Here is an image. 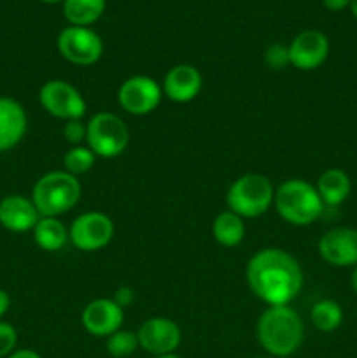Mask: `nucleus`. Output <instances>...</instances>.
Listing matches in <instances>:
<instances>
[{"instance_id":"f257e3e1","label":"nucleus","mask_w":357,"mask_h":358,"mask_svg":"<svg viewBox=\"0 0 357 358\" xmlns=\"http://www.w3.org/2000/svg\"><path fill=\"white\" fill-rule=\"evenodd\" d=\"M248 289L268 306H286L298 296L304 283V273L298 259L284 248H262L255 252L245 268Z\"/></svg>"},{"instance_id":"f03ea898","label":"nucleus","mask_w":357,"mask_h":358,"mask_svg":"<svg viewBox=\"0 0 357 358\" xmlns=\"http://www.w3.org/2000/svg\"><path fill=\"white\" fill-rule=\"evenodd\" d=\"M259 346L273 358L294 355L304 341V325L300 313L289 304L268 306L255 325Z\"/></svg>"},{"instance_id":"7ed1b4c3","label":"nucleus","mask_w":357,"mask_h":358,"mask_svg":"<svg viewBox=\"0 0 357 358\" xmlns=\"http://www.w3.org/2000/svg\"><path fill=\"white\" fill-rule=\"evenodd\" d=\"M280 219L290 226H310L324 212V203L315 185L301 178H289L275 189L273 199Z\"/></svg>"},{"instance_id":"20e7f679","label":"nucleus","mask_w":357,"mask_h":358,"mask_svg":"<svg viewBox=\"0 0 357 358\" xmlns=\"http://www.w3.org/2000/svg\"><path fill=\"white\" fill-rule=\"evenodd\" d=\"M83 185L79 178L65 170L49 171L35 182L31 201L41 217H59L79 203Z\"/></svg>"},{"instance_id":"39448f33","label":"nucleus","mask_w":357,"mask_h":358,"mask_svg":"<svg viewBox=\"0 0 357 358\" xmlns=\"http://www.w3.org/2000/svg\"><path fill=\"white\" fill-rule=\"evenodd\" d=\"M275 187L266 175L245 173L226 192L227 210L241 219H258L273 206Z\"/></svg>"},{"instance_id":"423d86ee","label":"nucleus","mask_w":357,"mask_h":358,"mask_svg":"<svg viewBox=\"0 0 357 358\" xmlns=\"http://www.w3.org/2000/svg\"><path fill=\"white\" fill-rule=\"evenodd\" d=\"M128 142V126L118 114L98 112L86 122V145L97 157L114 159L125 152Z\"/></svg>"},{"instance_id":"0eeeda50","label":"nucleus","mask_w":357,"mask_h":358,"mask_svg":"<svg viewBox=\"0 0 357 358\" xmlns=\"http://www.w3.org/2000/svg\"><path fill=\"white\" fill-rule=\"evenodd\" d=\"M38 101L49 115L62 121H74L86 115L88 105L80 91L63 79H51L42 84Z\"/></svg>"},{"instance_id":"6e6552de","label":"nucleus","mask_w":357,"mask_h":358,"mask_svg":"<svg viewBox=\"0 0 357 358\" xmlns=\"http://www.w3.org/2000/svg\"><path fill=\"white\" fill-rule=\"evenodd\" d=\"M114 222L104 212H86L72 220L69 240L80 252H97L107 247L114 238Z\"/></svg>"},{"instance_id":"1a4fd4ad","label":"nucleus","mask_w":357,"mask_h":358,"mask_svg":"<svg viewBox=\"0 0 357 358\" xmlns=\"http://www.w3.org/2000/svg\"><path fill=\"white\" fill-rule=\"evenodd\" d=\"M163 98V87L156 79L133 76L122 80L118 90V103L128 114L142 117L156 110Z\"/></svg>"},{"instance_id":"9d476101","label":"nucleus","mask_w":357,"mask_h":358,"mask_svg":"<svg viewBox=\"0 0 357 358\" xmlns=\"http://www.w3.org/2000/svg\"><path fill=\"white\" fill-rule=\"evenodd\" d=\"M58 51L74 65L90 66L104 55V42L91 28L66 27L58 35Z\"/></svg>"},{"instance_id":"9b49d317","label":"nucleus","mask_w":357,"mask_h":358,"mask_svg":"<svg viewBox=\"0 0 357 358\" xmlns=\"http://www.w3.org/2000/svg\"><path fill=\"white\" fill-rule=\"evenodd\" d=\"M139 346L154 357L172 355L181 346L182 332L174 320L164 317H153L140 325Z\"/></svg>"},{"instance_id":"f8f14e48","label":"nucleus","mask_w":357,"mask_h":358,"mask_svg":"<svg viewBox=\"0 0 357 358\" xmlns=\"http://www.w3.org/2000/svg\"><path fill=\"white\" fill-rule=\"evenodd\" d=\"M318 255L335 268L357 266V229L332 227L318 240Z\"/></svg>"},{"instance_id":"ddd939ff","label":"nucleus","mask_w":357,"mask_h":358,"mask_svg":"<svg viewBox=\"0 0 357 358\" xmlns=\"http://www.w3.org/2000/svg\"><path fill=\"white\" fill-rule=\"evenodd\" d=\"M329 41L322 31L304 30L298 34L289 44L290 65L303 72L318 69L328 59Z\"/></svg>"},{"instance_id":"4468645a","label":"nucleus","mask_w":357,"mask_h":358,"mask_svg":"<svg viewBox=\"0 0 357 358\" xmlns=\"http://www.w3.org/2000/svg\"><path fill=\"white\" fill-rule=\"evenodd\" d=\"M125 310L112 299H94L84 306L80 324L88 334L94 338H108L122 329Z\"/></svg>"},{"instance_id":"2eb2a0df","label":"nucleus","mask_w":357,"mask_h":358,"mask_svg":"<svg viewBox=\"0 0 357 358\" xmlns=\"http://www.w3.org/2000/svg\"><path fill=\"white\" fill-rule=\"evenodd\" d=\"M163 94L175 103H189L200 94L203 87V77L196 66L181 63L172 66L164 76Z\"/></svg>"},{"instance_id":"dca6fc26","label":"nucleus","mask_w":357,"mask_h":358,"mask_svg":"<svg viewBox=\"0 0 357 358\" xmlns=\"http://www.w3.org/2000/svg\"><path fill=\"white\" fill-rule=\"evenodd\" d=\"M41 213L35 208L31 198L21 194H9L0 198V226L10 233H27L34 231Z\"/></svg>"},{"instance_id":"f3484780","label":"nucleus","mask_w":357,"mask_h":358,"mask_svg":"<svg viewBox=\"0 0 357 358\" xmlns=\"http://www.w3.org/2000/svg\"><path fill=\"white\" fill-rule=\"evenodd\" d=\"M28 129L27 110L20 101L0 96V152L14 149L24 138Z\"/></svg>"},{"instance_id":"a211bd4d","label":"nucleus","mask_w":357,"mask_h":358,"mask_svg":"<svg viewBox=\"0 0 357 358\" xmlns=\"http://www.w3.org/2000/svg\"><path fill=\"white\" fill-rule=\"evenodd\" d=\"M315 189H317L324 206H338L350 196L352 182H350L346 171L340 170V168H329L318 177Z\"/></svg>"},{"instance_id":"6ab92c4d","label":"nucleus","mask_w":357,"mask_h":358,"mask_svg":"<svg viewBox=\"0 0 357 358\" xmlns=\"http://www.w3.org/2000/svg\"><path fill=\"white\" fill-rule=\"evenodd\" d=\"M31 233L35 245L44 252L62 250L69 241V229L58 217H41Z\"/></svg>"},{"instance_id":"aec40b11","label":"nucleus","mask_w":357,"mask_h":358,"mask_svg":"<svg viewBox=\"0 0 357 358\" xmlns=\"http://www.w3.org/2000/svg\"><path fill=\"white\" fill-rule=\"evenodd\" d=\"M245 233H247V227L241 217H238L237 213L230 212V210H224L219 215L214 219L212 224V234L214 240L220 245V247L233 248L244 241Z\"/></svg>"},{"instance_id":"412c9836","label":"nucleus","mask_w":357,"mask_h":358,"mask_svg":"<svg viewBox=\"0 0 357 358\" xmlns=\"http://www.w3.org/2000/svg\"><path fill=\"white\" fill-rule=\"evenodd\" d=\"M105 10V0H63V14L72 27H90Z\"/></svg>"},{"instance_id":"4be33fe9","label":"nucleus","mask_w":357,"mask_h":358,"mask_svg":"<svg viewBox=\"0 0 357 358\" xmlns=\"http://www.w3.org/2000/svg\"><path fill=\"white\" fill-rule=\"evenodd\" d=\"M310 320L317 331L335 332L343 324V310L336 301L322 299L312 308Z\"/></svg>"},{"instance_id":"5701e85b","label":"nucleus","mask_w":357,"mask_h":358,"mask_svg":"<svg viewBox=\"0 0 357 358\" xmlns=\"http://www.w3.org/2000/svg\"><path fill=\"white\" fill-rule=\"evenodd\" d=\"M94 161H97V156L90 147L74 145L63 156V166H65V171L77 177V175L88 173L94 166Z\"/></svg>"},{"instance_id":"b1692460","label":"nucleus","mask_w":357,"mask_h":358,"mask_svg":"<svg viewBox=\"0 0 357 358\" xmlns=\"http://www.w3.org/2000/svg\"><path fill=\"white\" fill-rule=\"evenodd\" d=\"M105 348H107L108 355H112L114 358H130L136 352V348H140L136 332L119 329L118 332L108 336L107 343H105Z\"/></svg>"},{"instance_id":"393cba45","label":"nucleus","mask_w":357,"mask_h":358,"mask_svg":"<svg viewBox=\"0 0 357 358\" xmlns=\"http://www.w3.org/2000/svg\"><path fill=\"white\" fill-rule=\"evenodd\" d=\"M265 62L270 69L273 70H282L287 65H290L289 59V45L284 44H270L265 52Z\"/></svg>"},{"instance_id":"a878e982","label":"nucleus","mask_w":357,"mask_h":358,"mask_svg":"<svg viewBox=\"0 0 357 358\" xmlns=\"http://www.w3.org/2000/svg\"><path fill=\"white\" fill-rule=\"evenodd\" d=\"M18 332L7 322L0 320V358H7L13 352H16Z\"/></svg>"},{"instance_id":"bb28decb","label":"nucleus","mask_w":357,"mask_h":358,"mask_svg":"<svg viewBox=\"0 0 357 358\" xmlns=\"http://www.w3.org/2000/svg\"><path fill=\"white\" fill-rule=\"evenodd\" d=\"M63 136L69 143L74 145H83V142L86 140V124L83 122V119H74V121H66L63 126Z\"/></svg>"},{"instance_id":"cd10ccee","label":"nucleus","mask_w":357,"mask_h":358,"mask_svg":"<svg viewBox=\"0 0 357 358\" xmlns=\"http://www.w3.org/2000/svg\"><path fill=\"white\" fill-rule=\"evenodd\" d=\"M112 301H114L119 308L126 310V308L132 306L133 301H135V292H133V289H130V287H119V289L115 290Z\"/></svg>"},{"instance_id":"c85d7f7f","label":"nucleus","mask_w":357,"mask_h":358,"mask_svg":"<svg viewBox=\"0 0 357 358\" xmlns=\"http://www.w3.org/2000/svg\"><path fill=\"white\" fill-rule=\"evenodd\" d=\"M9 308H10L9 294H7L4 289H0V320H2L4 315H6L7 311H9Z\"/></svg>"},{"instance_id":"c756f323","label":"nucleus","mask_w":357,"mask_h":358,"mask_svg":"<svg viewBox=\"0 0 357 358\" xmlns=\"http://www.w3.org/2000/svg\"><path fill=\"white\" fill-rule=\"evenodd\" d=\"M324 6L329 10H343L346 6H350V0H324Z\"/></svg>"},{"instance_id":"7c9ffc66","label":"nucleus","mask_w":357,"mask_h":358,"mask_svg":"<svg viewBox=\"0 0 357 358\" xmlns=\"http://www.w3.org/2000/svg\"><path fill=\"white\" fill-rule=\"evenodd\" d=\"M7 358H42L37 352L34 350H16V352L10 353Z\"/></svg>"},{"instance_id":"2f4dec72","label":"nucleus","mask_w":357,"mask_h":358,"mask_svg":"<svg viewBox=\"0 0 357 358\" xmlns=\"http://www.w3.org/2000/svg\"><path fill=\"white\" fill-rule=\"evenodd\" d=\"M350 285H352V290L357 294V266H354L352 276H350Z\"/></svg>"},{"instance_id":"473e14b6","label":"nucleus","mask_w":357,"mask_h":358,"mask_svg":"<svg viewBox=\"0 0 357 358\" xmlns=\"http://www.w3.org/2000/svg\"><path fill=\"white\" fill-rule=\"evenodd\" d=\"M350 10H352V14L357 20V0H350Z\"/></svg>"},{"instance_id":"72a5a7b5","label":"nucleus","mask_w":357,"mask_h":358,"mask_svg":"<svg viewBox=\"0 0 357 358\" xmlns=\"http://www.w3.org/2000/svg\"><path fill=\"white\" fill-rule=\"evenodd\" d=\"M154 358H181V357L175 355V353H172V355H161V357H154Z\"/></svg>"},{"instance_id":"f704fd0d","label":"nucleus","mask_w":357,"mask_h":358,"mask_svg":"<svg viewBox=\"0 0 357 358\" xmlns=\"http://www.w3.org/2000/svg\"><path fill=\"white\" fill-rule=\"evenodd\" d=\"M41 2H46V3H56V2H62V0H41Z\"/></svg>"},{"instance_id":"c9c22d12","label":"nucleus","mask_w":357,"mask_h":358,"mask_svg":"<svg viewBox=\"0 0 357 358\" xmlns=\"http://www.w3.org/2000/svg\"><path fill=\"white\" fill-rule=\"evenodd\" d=\"M255 358H273V357H255Z\"/></svg>"}]
</instances>
